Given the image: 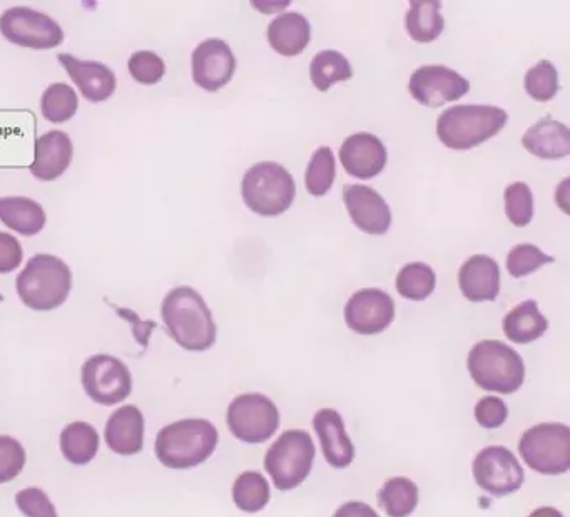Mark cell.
<instances>
[{
    "label": "cell",
    "mask_w": 570,
    "mask_h": 517,
    "mask_svg": "<svg viewBox=\"0 0 570 517\" xmlns=\"http://www.w3.org/2000/svg\"><path fill=\"white\" fill-rule=\"evenodd\" d=\"M268 480L258 470H246L233 484V500L245 513H259L269 503Z\"/></svg>",
    "instance_id": "obj_31"
},
{
    "label": "cell",
    "mask_w": 570,
    "mask_h": 517,
    "mask_svg": "<svg viewBox=\"0 0 570 517\" xmlns=\"http://www.w3.org/2000/svg\"><path fill=\"white\" fill-rule=\"evenodd\" d=\"M226 423L242 442L262 443L278 430L279 410L263 393H243L229 403Z\"/></svg>",
    "instance_id": "obj_9"
},
{
    "label": "cell",
    "mask_w": 570,
    "mask_h": 517,
    "mask_svg": "<svg viewBox=\"0 0 570 517\" xmlns=\"http://www.w3.org/2000/svg\"><path fill=\"white\" fill-rule=\"evenodd\" d=\"M16 506L26 517H59L48 494L39 487L19 490L16 496Z\"/></svg>",
    "instance_id": "obj_40"
},
{
    "label": "cell",
    "mask_w": 570,
    "mask_h": 517,
    "mask_svg": "<svg viewBox=\"0 0 570 517\" xmlns=\"http://www.w3.org/2000/svg\"><path fill=\"white\" fill-rule=\"evenodd\" d=\"M395 285L403 299L423 302L435 290V272L426 263H409L400 270Z\"/></svg>",
    "instance_id": "obj_32"
},
{
    "label": "cell",
    "mask_w": 570,
    "mask_h": 517,
    "mask_svg": "<svg viewBox=\"0 0 570 517\" xmlns=\"http://www.w3.org/2000/svg\"><path fill=\"white\" fill-rule=\"evenodd\" d=\"M419 487L409 477H393L379 490V504L390 517H409L419 506Z\"/></svg>",
    "instance_id": "obj_30"
},
{
    "label": "cell",
    "mask_w": 570,
    "mask_h": 517,
    "mask_svg": "<svg viewBox=\"0 0 570 517\" xmlns=\"http://www.w3.org/2000/svg\"><path fill=\"white\" fill-rule=\"evenodd\" d=\"M523 462L539 474L559 476L570 469V429L566 423H539L519 442Z\"/></svg>",
    "instance_id": "obj_8"
},
{
    "label": "cell",
    "mask_w": 570,
    "mask_h": 517,
    "mask_svg": "<svg viewBox=\"0 0 570 517\" xmlns=\"http://www.w3.org/2000/svg\"><path fill=\"white\" fill-rule=\"evenodd\" d=\"M309 78L318 91L326 92L338 85L353 78L352 65L342 52L322 51L312 59L309 65Z\"/></svg>",
    "instance_id": "obj_29"
},
{
    "label": "cell",
    "mask_w": 570,
    "mask_h": 517,
    "mask_svg": "<svg viewBox=\"0 0 570 517\" xmlns=\"http://www.w3.org/2000/svg\"><path fill=\"white\" fill-rule=\"evenodd\" d=\"M75 146L65 131H49L36 139L31 173L41 182H55L71 166Z\"/></svg>",
    "instance_id": "obj_20"
},
{
    "label": "cell",
    "mask_w": 570,
    "mask_h": 517,
    "mask_svg": "<svg viewBox=\"0 0 570 517\" xmlns=\"http://www.w3.org/2000/svg\"><path fill=\"white\" fill-rule=\"evenodd\" d=\"M19 299L36 312L58 309L72 290V272L65 260L55 255H36L19 273L16 282Z\"/></svg>",
    "instance_id": "obj_4"
},
{
    "label": "cell",
    "mask_w": 570,
    "mask_h": 517,
    "mask_svg": "<svg viewBox=\"0 0 570 517\" xmlns=\"http://www.w3.org/2000/svg\"><path fill=\"white\" fill-rule=\"evenodd\" d=\"M81 382L99 406H118L132 392L131 370L112 355L89 357L81 369Z\"/></svg>",
    "instance_id": "obj_11"
},
{
    "label": "cell",
    "mask_w": 570,
    "mask_h": 517,
    "mask_svg": "<svg viewBox=\"0 0 570 517\" xmlns=\"http://www.w3.org/2000/svg\"><path fill=\"white\" fill-rule=\"evenodd\" d=\"M343 202L356 228L366 235H385L392 225V209L376 189L365 185L343 188Z\"/></svg>",
    "instance_id": "obj_16"
},
{
    "label": "cell",
    "mask_w": 570,
    "mask_h": 517,
    "mask_svg": "<svg viewBox=\"0 0 570 517\" xmlns=\"http://www.w3.org/2000/svg\"><path fill=\"white\" fill-rule=\"evenodd\" d=\"M24 258L21 242L11 233L0 232V275L12 273Z\"/></svg>",
    "instance_id": "obj_42"
},
{
    "label": "cell",
    "mask_w": 570,
    "mask_h": 517,
    "mask_svg": "<svg viewBox=\"0 0 570 517\" xmlns=\"http://www.w3.org/2000/svg\"><path fill=\"white\" fill-rule=\"evenodd\" d=\"M340 162L353 178L372 179L385 169L389 155L379 136L356 133L348 136L340 148Z\"/></svg>",
    "instance_id": "obj_17"
},
{
    "label": "cell",
    "mask_w": 570,
    "mask_h": 517,
    "mask_svg": "<svg viewBox=\"0 0 570 517\" xmlns=\"http://www.w3.org/2000/svg\"><path fill=\"white\" fill-rule=\"evenodd\" d=\"M442 2L436 0H413L405 18V29L410 38L420 45L439 39L445 28V19L440 14Z\"/></svg>",
    "instance_id": "obj_27"
},
{
    "label": "cell",
    "mask_w": 570,
    "mask_h": 517,
    "mask_svg": "<svg viewBox=\"0 0 570 517\" xmlns=\"http://www.w3.org/2000/svg\"><path fill=\"white\" fill-rule=\"evenodd\" d=\"M315 443L306 430H286L269 447L265 469L276 489L293 490L312 472L315 462Z\"/></svg>",
    "instance_id": "obj_7"
},
{
    "label": "cell",
    "mask_w": 570,
    "mask_h": 517,
    "mask_svg": "<svg viewBox=\"0 0 570 517\" xmlns=\"http://www.w3.org/2000/svg\"><path fill=\"white\" fill-rule=\"evenodd\" d=\"M505 215L513 226L529 225L533 218V196L525 183H512L507 186L505 193Z\"/></svg>",
    "instance_id": "obj_37"
},
{
    "label": "cell",
    "mask_w": 570,
    "mask_h": 517,
    "mask_svg": "<svg viewBox=\"0 0 570 517\" xmlns=\"http://www.w3.org/2000/svg\"><path fill=\"white\" fill-rule=\"evenodd\" d=\"M193 81L208 92H216L229 85L236 71L232 48L222 39H208L191 56Z\"/></svg>",
    "instance_id": "obj_15"
},
{
    "label": "cell",
    "mask_w": 570,
    "mask_h": 517,
    "mask_svg": "<svg viewBox=\"0 0 570 517\" xmlns=\"http://www.w3.org/2000/svg\"><path fill=\"white\" fill-rule=\"evenodd\" d=\"M99 439L98 430L88 422H72L65 427L61 432L62 456L69 464L86 466L98 456Z\"/></svg>",
    "instance_id": "obj_28"
},
{
    "label": "cell",
    "mask_w": 570,
    "mask_h": 517,
    "mask_svg": "<svg viewBox=\"0 0 570 517\" xmlns=\"http://www.w3.org/2000/svg\"><path fill=\"white\" fill-rule=\"evenodd\" d=\"M503 333L507 339L520 345L535 342L549 329V320L540 313L535 300H527L503 316Z\"/></svg>",
    "instance_id": "obj_26"
},
{
    "label": "cell",
    "mask_w": 570,
    "mask_h": 517,
    "mask_svg": "<svg viewBox=\"0 0 570 517\" xmlns=\"http://www.w3.org/2000/svg\"><path fill=\"white\" fill-rule=\"evenodd\" d=\"M466 367L480 389L503 396L517 392L525 380L522 357L500 340L475 343L470 350Z\"/></svg>",
    "instance_id": "obj_5"
},
{
    "label": "cell",
    "mask_w": 570,
    "mask_h": 517,
    "mask_svg": "<svg viewBox=\"0 0 570 517\" xmlns=\"http://www.w3.org/2000/svg\"><path fill=\"white\" fill-rule=\"evenodd\" d=\"M522 145L540 159H562L570 153V133L563 123L546 118L537 121L522 136Z\"/></svg>",
    "instance_id": "obj_23"
},
{
    "label": "cell",
    "mask_w": 570,
    "mask_h": 517,
    "mask_svg": "<svg viewBox=\"0 0 570 517\" xmlns=\"http://www.w3.org/2000/svg\"><path fill=\"white\" fill-rule=\"evenodd\" d=\"M0 222L22 236H36L45 230V208L28 196L0 198Z\"/></svg>",
    "instance_id": "obj_25"
},
{
    "label": "cell",
    "mask_w": 570,
    "mask_h": 517,
    "mask_svg": "<svg viewBox=\"0 0 570 517\" xmlns=\"http://www.w3.org/2000/svg\"><path fill=\"white\" fill-rule=\"evenodd\" d=\"M335 176V155H333L332 149L326 148V146L316 149L312 159H309L308 168H306V192L312 196H325L332 189Z\"/></svg>",
    "instance_id": "obj_34"
},
{
    "label": "cell",
    "mask_w": 570,
    "mask_h": 517,
    "mask_svg": "<svg viewBox=\"0 0 570 517\" xmlns=\"http://www.w3.org/2000/svg\"><path fill=\"white\" fill-rule=\"evenodd\" d=\"M79 108V98L71 86L55 82L46 89L41 99V113L45 119L55 125H62L75 118Z\"/></svg>",
    "instance_id": "obj_33"
},
{
    "label": "cell",
    "mask_w": 570,
    "mask_h": 517,
    "mask_svg": "<svg viewBox=\"0 0 570 517\" xmlns=\"http://www.w3.org/2000/svg\"><path fill=\"white\" fill-rule=\"evenodd\" d=\"M507 121L509 115L497 106H452L440 115L436 136L446 148L466 152L499 135Z\"/></svg>",
    "instance_id": "obj_3"
},
{
    "label": "cell",
    "mask_w": 570,
    "mask_h": 517,
    "mask_svg": "<svg viewBox=\"0 0 570 517\" xmlns=\"http://www.w3.org/2000/svg\"><path fill=\"white\" fill-rule=\"evenodd\" d=\"M129 75L145 86L158 85L166 75V65L156 52L138 51L129 58Z\"/></svg>",
    "instance_id": "obj_38"
},
{
    "label": "cell",
    "mask_w": 570,
    "mask_h": 517,
    "mask_svg": "<svg viewBox=\"0 0 570 517\" xmlns=\"http://www.w3.org/2000/svg\"><path fill=\"white\" fill-rule=\"evenodd\" d=\"M26 450L18 439L0 436V484L14 480L26 466Z\"/></svg>",
    "instance_id": "obj_39"
},
{
    "label": "cell",
    "mask_w": 570,
    "mask_h": 517,
    "mask_svg": "<svg viewBox=\"0 0 570 517\" xmlns=\"http://www.w3.org/2000/svg\"><path fill=\"white\" fill-rule=\"evenodd\" d=\"M469 89L470 82L445 66H422L409 82L410 95L426 108H442L446 103L459 101Z\"/></svg>",
    "instance_id": "obj_13"
},
{
    "label": "cell",
    "mask_w": 570,
    "mask_h": 517,
    "mask_svg": "<svg viewBox=\"0 0 570 517\" xmlns=\"http://www.w3.org/2000/svg\"><path fill=\"white\" fill-rule=\"evenodd\" d=\"M312 39V26L305 16L288 12L268 26V42L278 55L295 58L305 51Z\"/></svg>",
    "instance_id": "obj_24"
},
{
    "label": "cell",
    "mask_w": 570,
    "mask_h": 517,
    "mask_svg": "<svg viewBox=\"0 0 570 517\" xmlns=\"http://www.w3.org/2000/svg\"><path fill=\"white\" fill-rule=\"evenodd\" d=\"M242 196L253 213L273 218L292 208L296 196L295 179L278 163H256L243 178Z\"/></svg>",
    "instance_id": "obj_6"
},
{
    "label": "cell",
    "mask_w": 570,
    "mask_h": 517,
    "mask_svg": "<svg viewBox=\"0 0 570 517\" xmlns=\"http://www.w3.org/2000/svg\"><path fill=\"white\" fill-rule=\"evenodd\" d=\"M472 470L476 486L495 497L517 492L525 479L519 460L503 446L480 450L473 460Z\"/></svg>",
    "instance_id": "obj_12"
},
{
    "label": "cell",
    "mask_w": 570,
    "mask_h": 517,
    "mask_svg": "<svg viewBox=\"0 0 570 517\" xmlns=\"http://www.w3.org/2000/svg\"><path fill=\"white\" fill-rule=\"evenodd\" d=\"M333 517H380L373 507L368 504L358 503V500H350V503L343 504L333 514Z\"/></svg>",
    "instance_id": "obj_43"
},
{
    "label": "cell",
    "mask_w": 570,
    "mask_h": 517,
    "mask_svg": "<svg viewBox=\"0 0 570 517\" xmlns=\"http://www.w3.org/2000/svg\"><path fill=\"white\" fill-rule=\"evenodd\" d=\"M105 439L109 449L119 456H135L145 447V416L136 406L115 410L106 423Z\"/></svg>",
    "instance_id": "obj_22"
},
{
    "label": "cell",
    "mask_w": 570,
    "mask_h": 517,
    "mask_svg": "<svg viewBox=\"0 0 570 517\" xmlns=\"http://www.w3.org/2000/svg\"><path fill=\"white\" fill-rule=\"evenodd\" d=\"M0 35L12 45L35 51H49L65 41V31L55 19L29 8L8 9L0 16Z\"/></svg>",
    "instance_id": "obj_10"
},
{
    "label": "cell",
    "mask_w": 570,
    "mask_h": 517,
    "mask_svg": "<svg viewBox=\"0 0 570 517\" xmlns=\"http://www.w3.org/2000/svg\"><path fill=\"white\" fill-rule=\"evenodd\" d=\"M509 417V407L499 397H483L475 406L476 423L483 429H499Z\"/></svg>",
    "instance_id": "obj_41"
},
{
    "label": "cell",
    "mask_w": 570,
    "mask_h": 517,
    "mask_svg": "<svg viewBox=\"0 0 570 517\" xmlns=\"http://www.w3.org/2000/svg\"><path fill=\"white\" fill-rule=\"evenodd\" d=\"M395 319V302L379 289L353 293L345 306V322L360 335H376L389 329Z\"/></svg>",
    "instance_id": "obj_14"
},
{
    "label": "cell",
    "mask_w": 570,
    "mask_h": 517,
    "mask_svg": "<svg viewBox=\"0 0 570 517\" xmlns=\"http://www.w3.org/2000/svg\"><path fill=\"white\" fill-rule=\"evenodd\" d=\"M218 440V429L209 420H178L159 430L155 442L156 457L169 469H191L213 456Z\"/></svg>",
    "instance_id": "obj_2"
},
{
    "label": "cell",
    "mask_w": 570,
    "mask_h": 517,
    "mask_svg": "<svg viewBox=\"0 0 570 517\" xmlns=\"http://www.w3.org/2000/svg\"><path fill=\"white\" fill-rule=\"evenodd\" d=\"M547 263H553V256L546 255L539 246L530 245V243H520L513 246L507 256V270L513 279H522V276L535 273Z\"/></svg>",
    "instance_id": "obj_36"
},
{
    "label": "cell",
    "mask_w": 570,
    "mask_h": 517,
    "mask_svg": "<svg viewBox=\"0 0 570 517\" xmlns=\"http://www.w3.org/2000/svg\"><path fill=\"white\" fill-rule=\"evenodd\" d=\"M527 95L537 103H547L556 98L559 92V75L550 61H540L529 69L523 79Z\"/></svg>",
    "instance_id": "obj_35"
},
{
    "label": "cell",
    "mask_w": 570,
    "mask_h": 517,
    "mask_svg": "<svg viewBox=\"0 0 570 517\" xmlns=\"http://www.w3.org/2000/svg\"><path fill=\"white\" fill-rule=\"evenodd\" d=\"M163 323L179 347L205 352L216 342V323L205 299L191 286L173 289L163 300Z\"/></svg>",
    "instance_id": "obj_1"
},
{
    "label": "cell",
    "mask_w": 570,
    "mask_h": 517,
    "mask_svg": "<svg viewBox=\"0 0 570 517\" xmlns=\"http://www.w3.org/2000/svg\"><path fill=\"white\" fill-rule=\"evenodd\" d=\"M529 517H563V514L557 510L556 507L546 506L533 510Z\"/></svg>",
    "instance_id": "obj_44"
},
{
    "label": "cell",
    "mask_w": 570,
    "mask_h": 517,
    "mask_svg": "<svg viewBox=\"0 0 570 517\" xmlns=\"http://www.w3.org/2000/svg\"><path fill=\"white\" fill-rule=\"evenodd\" d=\"M2 300H4V295H0V302H2Z\"/></svg>",
    "instance_id": "obj_45"
},
{
    "label": "cell",
    "mask_w": 570,
    "mask_h": 517,
    "mask_svg": "<svg viewBox=\"0 0 570 517\" xmlns=\"http://www.w3.org/2000/svg\"><path fill=\"white\" fill-rule=\"evenodd\" d=\"M459 286L470 302H493L500 293L499 263L487 255L470 256L460 266Z\"/></svg>",
    "instance_id": "obj_21"
},
{
    "label": "cell",
    "mask_w": 570,
    "mask_h": 517,
    "mask_svg": "<svg viewBox=\"0 0 570 517\" xmlns=\"http://www.w3.org/2000/svg\"><path fill=\"white\" fill-rule=\"evenodd\" d=\"M59 62L89 103H105L115 95L116 76L108 66L96 61H81L71 55H59Z\"/></svg>",
    "instance_id": "obj_18"
},
{
    "label": "cell",
    "mask_w": 570,
    "mask_h": 517,
    "mask_svg": "<svg viewBox=\"0 0 570 517\" xmlns=\"http://www.w3.org/2000/svg\"><path fill=\"white\" fill-rule=\"evenodd\" d=\"M313 427L326 462L335 469L348 467L355 459V446L346 433L342 416L336 410L322 409L313 417Z\"/></svg>",
    "instance_id": "obj_19"
}]
</instances>
